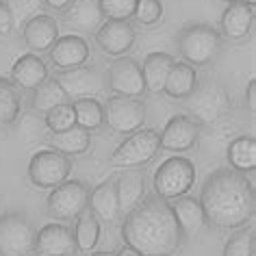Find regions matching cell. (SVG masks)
<instances>
[{
  "instance_id": "cell-31",
  "label": "cell",
  "mask_w": 256,
  "mask_h": 256,
  "mask_svg": "<svg viewBox=\"0 0 256 256\" xmlns=\"http://www.w3.org/2000/svg\"><path fill=\"white\" fill-rule=\"evenodd\" d=\"M74 115H76V126L85 128V130H98L104 126V108L98 98H78L72 100Z\"/></svg>"
},
{
  "instance_id": "cell-1",
  "label": "cell",
  "mask_w": 256,
  "mask_h": 256,
  "mask_svg": "<svg viewBox=\"0 0 256 256\" xmlns=\"http://www.w3.org/2000/svg\"><path fill=\"white\" fill-rule=\"evenodd\" d=\"M124 246L142 256H174L182 246V232L176 224L172 204L163 198H144L120 226Z\"/></svg>"
},
{
  "instance_id": "cell-38",
  "label": "cell",
  "mask_w": 256,
  "mask_h": 256,
  "mask_svg": "<svg viewBox=\"0 0 256 256\" xmlns=\"http://www.w3.org/2000/svg\"><path fill=\"white\" fill-rule=\"evenodd\" d=\"M14 30V20L9 16V9L4 7V2L0 0V35H9Z\"/></svg>"
},
{
  "instance_id": "cell-15",
  "label": "cell",
  "mask_w": 256,
  "mask_h": 256,
  "mask_svg": "<svg viewBox=\"0 0 256 256\" xmlns=\"http://www.w3.org/2000/svg\"><path fill=\"white\" fill-rule=\"evenodd\" d=\"M94 35L96 46L108 56H126L137 40V30L128 20H104Z\"/></svg>"
},
{
  "instance_id": "cell-2",
  "label": "cell",
  "mask_w": 256,
  "mask_h": 256,
  "mask_svg": "<svg viewBox=\"0 0 256 256\" xmlns=\"http://www.w3.org/2000/svg\"><path fill=\"white\" fill-rule=\"evenodd\" d=\"M198 202L208 226L220 230L248 226L254 217V184L232 168H217L204 178Z\"/></svg>"
},
{
  "instance_id": "cell-36",
  "label": "cell",
  "mask_w": 256,
  "mask_h": 256,
  "mask_svg": "<svg viewBox=\"0 0 256 256\" xmlns=\"http://www.w3.org/2000/svg\"><path fill=\"white\" fill-rule=\"evenodd\" d=\"M132 18L142 26H154L163 18V2L161 0H137Z\"/></svg>"
},
{
  "instance_id": "cell-24",
  "label": "cell",
  "mask_w": 256,
  "mask_h": 256,
  "mask_svg": "<svg viewBox=\"0 0 256 256\" xmlns=\"http://www.w3.org/2000/svg\"><path fill=\"white\" fill-rule=\"evenodd\" d=\"M44 142L50 146V150L61 152V154L72 158V156H80L85 152H89V148H92V132L80 126H72L68 130L48 132Z\"/></svg>"
},
{
  "instance_id": "cell-19",
  "label": "cell",
  "mask_w": 256,
  "mask_h": 256,
  "mask_svg": "<svg viewBox=\"0 0 256 256\" xmlns=\"http://www.w3.org/2000/svg\"><path fill=\"white\" fill-rule=\"evenodd\" d=\"M254 26V7L239 2H228V7L224 9L220 18V35L228 42H243L252 33Z\"/></svg>"
},
{
  "instance_id": "cell-25",
  "label": "cell",
  "mask_w": 256,
  "mask_h": 256,
  "mask_svg": "<svg viewBox=\"0 0 256 256\" xmlns=\"http://www.w3.org/2000/svg\"><path fill=\"white\" fill-rule=\"evenodd\" d=\"M174 56L170 52H150L146 54L142 63V76H144V87L146 94H163L165 78H168L172 66H174Z\"/></svg>"
},
{
  "instance_id": "cell-27",
  "label": "cell",
  "mask_w": 256,
  "mask_h": 256,
  "mask_svg": "<svg viewBox=\"0 0 256 256\" xmlns=\"http://www.w3.org/2000/svg\"><path fill=\"white\" fill-rule=\"evenodd\" d=\"M228 168L241 174H250L256 170V142L252 135H236L226 146Z\"/></svg>"
},
{
  "instance_id": "cell-4",
  "label": "cell",
  "mask_w": 256,
  "mask_h": 256,
  "mask_svg": "<svg viewBox=\"0 0 256 256\" xmlns=\"http://www.w3.org/2000/svg\"><path fill=\"white\" fill-rule=\"evenodd\" d=\"M182 104H184V111H187L184 115H189L191 120L198 122L204 128L226 118L230 113L232 102H230L228 89L222 82L206 78L202 82L198 80L194 94L189 98H184Z\"/></svg>"
},
{
  "instance_id": "cell-10",
  "label": "cell",
  "mask_w": 256,
  "mask_h": 256,
  "mask_svg": "<svg viewBox=\"0 0 256 256\" xmlns=\"http://www.w3.org/2000/svg\"><path fill=\"white\" fill-rule=\"evenodd\" d=\"M35 228L22 210L0 215V256H30Z\"/></svg>"
},
{
  "instance_id": "cell-43",
  "label": "cell",
  "mask_w": 256,
  "mask_h": 256,
  "mask_svg": "<svg viewBox=\"0 0 256 256\" xmlns=\"http://www.w3.org/2000/svg\"><path fill=\"white\" fill-rule=\"evenodd\" d=\"M239 2H243V4H248V7H254V4H256V0H239Z\"/></svg>"
},
{
  "instance_id": "cell-11",
  "label": "cell",
  "mask_w": 256,
  "mask_h": 256,
  "mask_svg": "<svg viewBox=\"0 0 256 256\" xmlns=\"http://www.w3.org/2000/svg\"><path fill=\"white\" fill-rule=\"evenodd\" d=\"M89 202V187L82 180H63L50 189L46 200V210L52 220L59 222H74L76 215L87 208Z\"/></svg>"
},
{
  "instance_id": "cell-21",
  "label": "cell",
  "mask_w": 256,
  "mask_h": 256,
  "mask_svg": "<svg viewBox=\"0 0 256 256\" xmlns=\"http://www.w3.org/2000/svg\"><path fill=\"white\" fill-rule=\"evenodd\" d=\"M48 59L56 70H70L89 61V44L80 35H66L48 50Z\"/></svg>"
},
{
  "instance_id": "cell-41",
  "label": "cell",
  "mask_w": 256,
  "mask_h": 256,
  "mask_svg": "<svg viewBox=\"0 0 256 256\" xmlns=\"http://www.w3.org/2000/svg\"><path fill=\"white\" fill-rule=\"evenodd\" d=\"M115 256H142L139 252H135L132 248H128V246H124V248H120L118 252H115Z\"/></svg>"
},
{
  "instance_id": "cell-44",
  "label": "cell",
  "mask_w": 256,
  "mask_h": 256,
  "mask_svg": "<svg viewBox=\"0 0 256 256\" xmlns=\"http://www.w3.org/2000/svg\"><path fill=\"white\" fill-rule=\"evenodd\" d=\"M222 2H226V4H228V2H234V0H222Z\"/></svg>"
},
{
  "instance_id": "cell-29",
  "label": "cell",
  "mask_w": 256,
  "mask_h": 256,
  "mask_svg": "<svg viewBox=\"0 0 256 256\" xmlns=\"http://www.w3.org/2000/svg\"><path fill=\"white\" fill-rule=\"evenodd\" d=\"M70 102L68 94L61 89V85L56 82L52 76H48L46 80L42 82L37 89H33V96H30V108L37 113H48L50 108L59 106V104H66Z\"/></svg>"
},
{
  "instance_id": "cell-9",
  "label": "cell",
  "mask_w": 256,
  "mask_h": 256,
  "mask_svg": "<svg viewBox=\"0 0 256 256\" xmlns=\"http://www.w3.org/2000/svg\"><path fill=\"white\" fill-rule=\"evenodd\" d=\"M72 158L54 150H37L28 163V180L37 189H54L72 174Z\"/></svg>"
},
{
  "instance_id": "cell-17",
  "label": "cell",
  "mask_w": 256,
  "mask_h": 256,
  "mask_svg": "<svg viewBox=\"0 0 256 256\" xmlns=\"http://www.w3.org/2000/svg\"><path fill=\"white\" fill-rule=\"evenodd\" d=\"M115 194H118L120 217H124L146 198V174L137 168H128L115 174Z\"/></svg>"
},
{
  "instance_id": "cell-18",
  "label": "cell",
  "mask_w": 256,
  "mask_h": 256,
  "mask_svg": "<svg viewBox=\"0 0 256 256\" xmlns=\"http://www.w3.org/2000/svg\"><path fill=\"white\" fill-rule=\"evenodd\" d=\"M61 20L66 26L80 30V33H96L104 22L100 0H72L61 11Z\"/></svg>"
},
{
  "instance_id": "cell-26",
  "label": "cell",
  "mask_w": 256,
  "mask_h": 256,
  "mask_svg": "<svg viewBox=\"0 0 256 256\" xmlns=\"http://www.w3.org/2000/svg\"><path fill=\"white\" fill-rule=\"evenodd\" d=\"M198 85V70L187 66L184 61H174L168 78H165L163 94L170 100H184L194 94Z\"/></svg>"
},
{
  "instance_id": "cell-39",
  "label": "cell",
  "mask_w": 256,
  "mask_h": 256,
  "mask_svg": "<svg viewBox=\"0 0 256 256\" xmlns=\"http://www.w3.org/2000/svg\"><path fill=\"white\" fill-rule=\"evenodd\" d=\"M246 108L250 113L256 111V80L250 78L248 80V89H246Z\"/></svg>"
},
{
  "instance_id": "cell-3",
  "label": "cell",
  "mask_w": 256,
  "mask_h": 256,
  "mask_svg": "<svg viewBox=\"0 0 256 256\" xmlns=\"http://www.w3.org/2000/svg\"><path fill=\"white\" fill-rule=\"evenodd\" d=\"M176 50L180 59L191 68H208L220 59L226 40L220 30L206 22H187L176 33Z\"/></svg>"
},
{
  "instance_id": "cell-33",
  "label": "cell",
  "mask_w": 256,
  "mask_h": 256,
  "mask_svg": "<svg viewBox=\"0 0 256 256\" xmlns=\"http://www.w3.org/2000/svg\"><path fill=\"white\" fill-rule=\"evenodd\" d=\"M222 256H254V228H234V232L224 243Z\"/></svg>"
},
{
  "instance_id": "cell-34",
  "label": "cell",
  "mask_w": 256,
  "mask_h": 256,
  "mask_svg": "<svg viewBox=\"0 0 256 256\" xmlns=\"http://www.w3.org/2000/svg\"><path fill=\"white\" fill-rule=\"evenodd\" d=\"M2 2H4V7L9 9L14 26L26 24L30 18H35V16H40L46 11L44 0H2Z\"/></svg>"
},
{
  "instance_id": "cell-42",
  "label": "cell",
  "mask_w": 256,
  "mask_h": 256,
  "mask_svg": "<svg viewBox=\"0 0 256 256\" xmlns=\"http://www.w3.org/2000/svg\"><path fill=\"white\" fill-rule=\"evenodd\" d=\"M89 256H115V252H108V250H100V252H92Z\"/></svg>"
},
{
  "instance_id": "cell-16",
  "label": "cell",
  "mask_w": 256,
  "mask_h": 256,
  "mask_svg": "<svg viewBox=\"0 0 256 256\" xmlns=\"http://www.w3.org/2000/svg\"><path fill=\"white\" fill-rule=\"evenodd\" d=\"M56 40H59V24L52 16L40 14L30 18L26 24H22V42L33 54L48 52Z\"/></svg>"
},
{
  "instance_id": "cell-12",
  "label": "cell",
  "mask_w": 256,
  "mask_h": 256,
  "mask_svg": "<svg viewBox=\"0 0 256 256\" xmlns=\"http://www.w3.org/2000/svg\"><path fill=\"white\" fill-rule=\"evenodd\" d=\"M106 89L115 96H135L142 98L146 94L142 66L130 56H118L108 63L106 70Z\"/></svg>"
},
{
  "instance_id": "cell-23",
  "label": "cell",
  "mask_w": 256,
  "mask_h": 256,
  "mask_svg": "<svg viewBox=\"0 0 256 256\" xmlns=\"http://www.w3.org/2000/svg\"><path fill=\"white\" fill-rule=\"evenodd\" d=\"M50 76L48 66L44 63V59H40L33 52L20 54L16 59V63L11 66V82L20 89V92H33L42 85Z\"/></svg>"
},
{
  "instance_id": "cell-7",
  "label": "cell",
  "mask_w": 256,
  "mask_h": 256,
  "mask_svg": "<svg viewBox=\"0 0 256 256\" xmlns=\"http://www.w3.org/2000/svg\"><path fill=\"white\" fill-rule=\"evenodd\" d=\"M52 78L68 94L70 102L78 98H100L106 94V76L96 66H76L70 70H54Z\"/></svg>"
},
{
  "instance_id": "cell-8",
  "label": "cell",
  "mask_w": 256,
  "mask_h": 256,
  "mask_svg": "<svg viewBox=\"0 0 256 256\" xmlns=\"http://www.w3.org/2000/svg\"><path fill=\"white\" fill-rule=\"evenodd\" d=\"M104 126L118 135H130L146 126V102L135 96H108L102 104Z\"/></svg>"
},
{
  "instance_id": "cell-32",
  "label": "cell",
  "mask_w": 256,
  "mask_h": 256,
  "mask_svg": "<svg viewBox=\"0 0 256 256\" xmlns=\"http://www.w3.org/2000/svg\"><path fill=\"white\" fill-rule=\"evenodd\" d=\"M16 126H18V137H20L24 144L44 142L46 135H48V128H46V122H44V115L33 111V108L18 115Z\"/></svg>"
},
{
  "instance_id": "cell-30",
  "label": "cell",
  "mask_w": 256,
  "mask_h": 256,
  "mask_svg": "<svg viewBox=\"0 0 256 256\" xmlns=\"http://www.w3.org/2000/svg\"><path fill=\"white\" fill-rule=\"evenodd\" d=\"M22 113V94L14 82L0 76V130L14 126Z\"/></svg>"
},
{
  "instance_id": "cell-5",
  "label": "cell",
  "mask_w": 256,
  "mask_h": 256,
  "mask_svg": "<svg viewBox=\"0 0 256 256\" xmlns=\"http://www.w3.org/2000/svg\"><path fill=\"white\" fill-rule=\"evenodd\" d=\"M196 182V165L194 161L184 156H172L168 161L158 165L152 178V189H154L156 198L163 200H176L184 194H189V189Z\"/></svg>"
},
{
  "instance_id": "cell-20",
  "label": "cell",
  "mask_w": 256,
  "mask_h": 256,
  "mask_svg": "<svg viewBox=\"0 0 256 256\" xmlns=\"http://www.w3.org/2000/svg\"><path fill=\"white\" fill-rule=\"evenodd\" d=\"M87 208L98 217L100 224L113 226L120 220V206H118V194H115V174L108 176L106 180L89 189V202Z\"/></svg>"
},
{
  "instance_id": "cell-13",
  "label": "cell",
  "mask_w": 256,
  "mask_h": 256,
  "mask_svg": "<svg viewBox=\"0 0 256 256\" xmlns=\"http://www.w3.org/2000/svg\"><path fill=\"white\" fill-rule=\"evenodd\" d=\"M202 126L189 115L178 113L168 120L163 130L158 132V148L165 152H187L200 144Z\"/></svg>"
},
{
  "instance_id": "cell-40",
  "label": "cell",
  "mask_w": 256,
  "mask_h": 256,
  "mask_svg": "<svg viewBox=\"0 0 256 256\" xmlns=\"http://www.w3.org/2000/svg\"><path fill=\"white\" fill-rule=\"evenodd\" d=\"M72 2V0H44V4H46V9H52V11H61L68 7V4Z\"/></svg>"
},
{
  "instance_id": "cell-14",
  "label": "cell",
  "mask_w": 256,
  "mask_h": 256,
  "mask_svg": "<svg viewBox=\"0 0 256 256\" xmlns=\"http://www.w3.org/2000/svg\"><path fill=\"white\" fill-rule=\"evenodd\" d=\"M30 254L35 256H74L76 252V241L72 228L66 224H46L40 232L33 236V250Z\"/></svg>"
},
{
  "instance_id": "cell-28",
  "label": "cell",
  "mask_w": 256,
  "mask_h": 256,
  "mask_svg": "<svg viewBox=\"0 0 256 256\" xmlns=\"http://www.w3.org/2000/svg\"><path fill=\"white\" fill-rule=\"evenodd\" d=\"M72 232H74V241H76V252H89V250H94L98 246L102 228H100L98 217L89 208H85L82 213L76 215Z\"/></svg>"
},
{
  "instance_id": "cell-22",
  "label": "cell",
  "mask_w": 256,
  "mask_h": 256,
  "mask_svg": "<svg viewBox=\"0 0 256 256\" xmlns=\"http://www.w3.org/2000/svg\"><path fill=\"white\" fill-rule=\"evenodd\" d=\"M172 210H174L176 224L182 232V239H191V236L204 232L208 228V222L202 213V206L194 196H180L176 200H172Z\"/></svg>"
},
{
  "instance_id": "cell-37",
  "label": "cell",
  "mask_w": 256,
  "mask_h": 256,
  "mask_svg": "<svg viewBox=\"0 0 256 256\" xmlns=\"http://www.w3.org/2000/svg\"><path fill=\"white\" fill-rule=\"evenodd\" d=\"M137 0H100V11L104 20H130Z\"/></svg>"
},
{
  "instance_id": "cell-35",
  "label": "cell",
  "mask_w": 256,
  "mask_h": 256,
  "mask_svg": "<svg viewBox=\"0 0 256 256\" xmlns=\"http://www.w3.org/2000/svg\"><path fill=\"white\" fill-rule=\"evenodd\" d=\"M44 122H46L48 132H59V130H68V128L76 126V115H74L72 102H66V104L50 108L48 113H44Z\"/></svg>"
},
{
  "instance_id": "cell-6",
  "label": "cell",
  "mask_w": 256,
  "mask_h": 256,
  "mask_svg": "<svg viewBox=\"0 0 256 256\" xmlns=\"http://www.w3.org/2000/svg\"><path fill=\"white\" fill-rule=\"evenodd\" d=\"M158 132L154 128H139V130L130 132L118 148L111 152L108 163L113 168H144L150 161H154L158 154Z\"/></svg>"
}]
</instances>
